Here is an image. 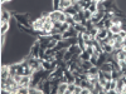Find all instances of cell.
I'll return each mask as SVG.
<instances>
[{
	"instance_id": "cell-1",
	"label": "cell",
	"mask_w": 126,
	"mask_h": 94,
	"mask_svg": "<svg viewBox=\"0 0 126 94\" xmlns=\"http://www.w3.org/2000/svg\"><path fill=\"white\" fill-rule=\"evenodd\" d=\"M14 18L19 24H23L28 28H30V22H29V14L28 13H16L14 14Z\"/></svg>"
},
{
	"instance_id": "cell-2",
	"label": "cell",
	"mask_w": 126,
	"mask_h": 94,
	"mask_svg": "<svg viewBox=\"0 0 126 94\" xmlns=\"http://www.w3.org/2000/svg\"><path fill=\"white\" fill-rule=\"evenodd\" d=\"M39 50H40V44H39V41H35V43L32 45V48H30L29 55L34 57V58H39Z\"/></svg>"
},
{
	"instance_id": "cell-3",
	"label": "cell",
	"mask_w": 126,
	"mask_h": 94,
	"mask_svg": "<svg viewBox=\"0 0 126 94\" xmlns=\"http://www.w3.org/2000/svg\"><path fill=\"white\" fill-rule=\"evenodd\" d=\"M103 15H105V13H100V12H96L94 14H92V16H91V23L93 24V25H96L100 20H102L103 19Z\"/></svg>"
},
{
	"instance_id": "cell-4",
	"label": "cell",
	"mask_w": 126,
	"mask_h": 94,
	"mask_svg": "<svg viewBox=\"0 0 126 94\" xmlns=\"http://www.w3.org/2000/svg\"><path fill=\"white\" fill-rule=\"evenodd\" d=\"M68 51H71V53L73 54V55H79L81 53H82V49L78 47V44H76V45H69V48L67 49Z\"/></svg>"
},
{
	"instance_id": "cell-5",
	"label": "cell",
	"mask_w": 126,
	"mask_h": 94,
	"mask_svg": "<svg viewBox=\"0 0 126 94\" xmlns=\"http://www.w3.org/2000/svg\"><path fill=\"white\" fill-rule=\"evenodd\" d=\"M100 70H102V71H112L113 70V64L112 63H109V61H105L102 65H100Z\"/></svg>"
},
{
	"instance_id": "cell-6",
	"label": "cell",
	"mask_w": 126,
	"mask_h": 94,
	"mask_svg": "<svg viewBox=\"0 0 126 94\" xmlns=\"http://www.w3.org/2000/svg\"><path fill=\"white\" fill-rule=\"evenodd\" d=\"M61 14H62L61 10H53V12H50V14H49V19L52 22H57V20H59Z\"/></svg>"
},
{
	"instance_id": "cell-7",
	"label": "cell",
	"mask_w": 126,
	"mask_h": 94,
	"mask_svg": "<svg viewBox=\"0 0 126 94\" xmlns=\"http://www.w3.org/2000/svg\"><path fill=\"white\" fill-rule=\"evenodd\" d=\"M10 16H12V14L9 13V10H1V23H9Z\"/></svg>"
},
{
	"instance_id": "cell-8",
	"label": "cell",
	"mask_w": 126,
	"mask_h": 94,
	"mask_svg": "<svg viewBox=\"0 0 126 94\" xmlns=\"http://www.w3.org/2000/svg\"><path fill=\"white\" fill-rule=\"evenodd\" d=\"M63 13H64L66 15H71V16H73L75 14H77L78 12H77V9L73 6V5H71V6H68V8H66L64 10H63Z\"/></svg>"
},
{
	"instance_id": "cell-9",
	"label": "cell",
	"mask_w": 126,
	"mask_h": 94,
	"mask_svg": "<svg viewBox=\"0 0 126 94\" xmlns=\"http://www.w3.org/2000/svg\"><path fill=\"white\" fill-rule=\"evenodd\" d=\"M107 30H109V29H106V28L98 29V33H97V36H96V39H97V40L105 39V38L107 36Z\"/></svg>"
},
{
	"instance_id": "cell-10",
	"label": "cell",
	"mask_w": 126,
	"mask_h": 94,
	"mask_svg": "<svg viewBox=\"0 0 126 94\" xmlns=\"http://www.w3.org/2000/svg\"><path fill=\"white\" fill-rule=\"evenodd\" d=\"M68 88V83H59L58 85V94H66Z\"/></svg>"
},
{
	"instance_id": "cell-11",
	"label": "cell",
	"mask_w": 126,
	"mask_h": 94,
	"mask_svg": "<svg viewBox=\"0 0 126 94\" xmlns=\"http://www.w3.org/2000/svg\"><path fill=\"white\" fill-rule=\"evenodd\" d=\"M73 28L76 29V31H77V33H86V31H87V28H86L85 25L79 24V23H76L75 25H73Z\"/></svg>"
},
{
	"instance_id": "cell-12",
	"label": "cell",
	"mask_w": 126,
	"mask_h": 94,
	"mask_svg": "<svg viewBox=\"0 0 126 94\" xmlns=\"http://www.w3.org/2000/svg\"><path fill=\"white\" fill-rule=\"evenodd\" d=\"M109 30H111L113 34H119L120 31H121V25H116V24H112L111 26H110V29Z\"/></svg>"
},
{
	"instance_id": "cell-13",
	"label": "cell",
	"mask_w": 126,
	"mask_h": 94,
	"mask_svg": "<svg viewBox=\"0 0 126 94\" xmlns=\"http://www.w3.org/2000/svg\"><path fill=\"white\" fill-rule=\"evenodd\" d=\"M102 51H103V53H107V54H111L112 51H113V47L110 45V44L102 45Z\"/></svg>"
},
{
	"instance_id": "cell-14",
	"label": "cell",
	"mask_w": 126,
	"mask_h": 94,
	"mask_svg": "<svg viewBox=\"0 0 126 94\" xmlns=\"http://www.w3.org/2000/svg\"><path fill=\"white\" fill-rule=\"evenodd\" d=\"M79 58H81V60L82 61H86V60H90V58H91V55L87 53V51L86 50H83L82 51V53L79 54Z\"/></svg>"
},
{
	"instance_id": "cell-15",
	"label": "cell",
	"mask_w": 126,
	"mask_h": 94,
	"mask_svg": "<svg viewBox=\"0 0 126 94\" xmlns=\"http://www.w3.org/2000/svg\"><path fill=\"white\" fill-rule=\"evenodd\" d=\"M81 67L85 69V70H88L91 67H92V63L90 61V60H86V61H82L81 63Z\"/></svg>"
},
{
	"instance_id": "cell-16",
	"label": "cell",
	"mask_w": 126,
	"mask_h": 94,
	"mask_svg": "<svg viewBox=\"0 0 126 94\" xmlns=\"http://www.w3.org/2000/svg\"><path fill=\"white\" fill-rule=\"evenodd\" d=\"M8 30H9V23H1V29H0V33H1V34H6Z\"/></svg>"
},
{
	"instance_id": "cell-17",
	"label": "cell",
	"mask_w": 126,
	"mask_h": 94,
	"mask_svg": "<svg viewBox=\"0 0 126 94\" xmlns=\"http://www.w3.org/2000/svg\"><path fill=\"white\" fill-rule=\"evenodd\" d=\"M75 88H76L75 83H71V84H68V88H67L66 94H73V93H75Z\"/></svg>"
},
{
	"instance_id": "cell-18",
	"label": "cell",
	"mask_w": 126,
	"mask_h": 94,
	"mask_svg": "<svg viewBox=\"0 0 126 94\" xmlns=\"http://www.w3.org/2000/svg\"><path fill=\"white\" fill-rule=\"evenodd\" d=\"M88 10L92 13V14H94L97 12V3H94V1H92L91 3V5H90V8H88Z\"/></svg>"
},
{
	"instance_id": "cell-19",
	"label": "cell",
	"mask_w": 126,
	"mask_h": 94,
	"mask_svg": "<svg viewBox=\"0 0 126 94\" xmlns=\"http://www.w3.org/2000/svg\"><path fill=\"white\" fill-rule=\"evenodd\" d=\"M69 26H71V25H69L68 23H63V24L61 25V28H59V33H61V34H62V33H64L66 30L69 29Z\"/></svg>"
},
{
	"instance_id": "cell-20",
	"label": "cell",
	"mask_w": 126,
	"mask_h": 94,
	"mask_svg": "<svg viewBox=\"0 0 126 94\" xmlns=\"http://www.w3.org/2000/svg\"><path fill=\"white\" fill-rule=\"evenodd\" d=\"M18 94H29V88L28 87H19Z\"/></svg>"
},
{
	"instance_id": "cell-21",
	"label": "cell",
	"mask_w": 126,
	"mask_h": 94,
	"mask_svg": "<svg viewBox=\"0 0 126 94\" xmlns=\"http://www.w3.org/2000/svg\"><path fill=\"white\" fill-rule=\"evenodd\" d=\"M88 31H90V34H91V38H96V36H97V33H98V29H97L96 26H93V28L90 29Z\"/></svg>"
},
{
	"instance_id": "cell-22",
	"label": "cell",
	"mask_w": 126,
	"mask_h": 94,
	"mask_svg": "<svg viewBox=\"0 0 126 94\" xmlns=\"http://www.w3.org/2000/svg\"><path fill=\"white\" fill-rule=\"evenodd\" d=\"M117 59L119 60H125L126 59V51H124L122 49L119 51V54H117Z\"/></svg>"
},
{
	"instance_id": "cell-23",
	"label": "cell",
	"mask_w": 126,
	"mask_h": 94,
	"mask_svg": "<svg viewBox=\"0 0 126 94\" xmlns=\"http://www.w3.org/2000/svg\"><path fill=\"white\" fill-rule=\"evenodd\" d=\"M121 20H122V19H120V18H117V16H113V18L111 19V23H112V24H116V25H121Z\"/></svg>"
},
{
	"instance_id": "cell-24",
	"label": "cell",
	"mask_w": 126,
	"mask_h": 94,
	"mask_svg": "<svg viewBox=\"0 0 126 94\" xmlns=\"http://www.w3.org/2000/svg\"><path fill=\"white\" fill-rule=\"evenodd\" d=\"M66 23H68V24H69V25H72V26H73V25L76 24V23H75V20H73V18H72L71 15H67V19H66Z\"/></svg>"
},
{
	"instance_id": "cell-25",
	"label": "cell",
	"mask_w": 126,
	"mask_h": 94,
	"mask_svg": "<svg viewBox=\"0 0 126 94\" xmlns=\"http://www.w3.org/2000/svg\"><path fill=\"white\" fill-rule=\"evenodd\" d=\"M72 57H73V54L71 53V51L67 50V51H66V54H64V58H63V60H66V61H67V60H71Z\"/></svg>"
},
{
	"instance_id": "cell-26",
	"label": "cell",
	"mask_w": 126,
	"mask_h": 94,
	"mask_svg": "<svg viewBox=\"0 0 126 94\" xmlns=\"http://www.w3.org/2000/svg\"><path fill=\"white\" fill-rule=\"evenodd\" d=\"M86 51L90 54V55H92L93 53H94V49H93V45H87L86 47Z\"/></svg>"
},
{
	"instance_id": "cell-27",
	"label": "cell",
	"mask_w": 126,
	"mask_h": 94,
	"mask_svg": "<svg viewBox=\"0 0 126 94\" xmlns=\"http://www.w3.org/2000/svg\"><path fill=\"white\" fill-rule=\"evenodd\" d=\"M103 77H105V79L106 80H111L112 79V74L110 71H103Z\"/></svg>"
},
{
	"instance_id": "cell-28",
	"label": "cell",
	"mask_w": 126,
	"mask_h": 94,
	"mask_svg": "<svg viewBox=\"0 0 126 94\" xmlns=\"http://www.w3.org/2000/svg\"><path fill=\"white\" fill-rule=\"evenodd\" d=\"M94 26H96L97 29H102V28H105V20H103V19L100 20V22H98L96 25H94Z\"/></svg>"
},
{
	"instance_id": "cell-29",
	"label": "cell",
	"mask_w": 126,
	"mask_h": 94,
	"mask_svg": "<svg viewBox=\"0 0 126 94\" xmlns=\"http://www.w3.org/2000/svg\"><path fill=\"white\" fill-rule=\"evenodd\" d=\"M91 16H92V13L90 12L88 9H86V10H85V19H86V20H90Z\"/></svg>"
},
{
	"instance_id": "cell-30",
	"label": "cell",
	"mask_w": 126,
	"mask_h": 94,
	"mask_svg": "<svg viewBox=\"0 0 126 94\" xmlns=\"http://www.w3.org/2000/svg\"><path fill=\"white\" fill-rule=\"evenodd\" d=\"M62 24H63V23H62V22H59V20H57V22H53V28H56V29H59Z\"/></svg>"
},
{
	"instance_id": "cell-31",
	"label": "cell",
	"mask_w": 126,
	"mask_h": 94,
	"mask_svg": "<svg viewBox=\"0 0 126 94\" xmlns=\"http://www.w3.org/2000/svg\"><path fill=\"white\" fill-rule=\"evenodd\" d=\"M82 87L81 85H76V88H75V93H73V94H81V92H82Z\"/></svg>"
},
{
	"instance_id": "cell-32",
	"label": "cell",
	"mask_w": 126,
	"mask_h": 94,
	"mask_svg": "<svg viewBox=\"0 0 126 94\" xmlns=\"http://www.w3.org/2000/svg\"><path fill=\"white\" fill-rule=\"evenodd\" d=\"M81 82H82V79H81L79 77H76V79H75V85H81Z\"/></svg>"
},
{
	"instance_id": "cell-33",
	"label": "cell",
	"mask_w": 126,
	"mask_h": 94,
	"mask_svg": "<svg viewBox=\"0 0 126 94\" xmlns=\"http://www.w3.org/2000/svg\"><path fill=\"white\" fill-rule=\"evenodd\" d=\"M119 34H120V36H121L122 39H125V38H126V31H125V30H121Z\"/></svg>"
},
{
	"instance_id": "cell-34",
	"label": "cell",
	"mask_w": 126,
	"mask_h": 94,
	"mask_svg": "<svg viewBox=\"0 0 126 94\" xmlns=\"http://www.w3.org/2000/svg\"><path fill=\"white\" fill-rule=\"evenodd\" d=\"M122 94H126V84H124L122 87Z\"/></svg>"
},
{
	"instance_id": "cell-35",
	"label": "cell",
	"mask_w": 126,
	"mask_h": 94,
	"mask_svg": "<svg viewBox=\"0 0 126 94\" xmlns=\"http://www.w3.org/2000/svg\"><path fill=\"white\" fill-rule=\"evenodd\" d=\"M122 47H126V38L122 40Z\"/></svg>"
},
{
	"instance_id": "cell-36",
	"label": "cell",
	"mask_w": 126,
	"mask_h": 94,
	"mask_svg": "<svg viewBox=\"0 0 126 94\" xmlns=\"http://www.w3.org/2000/svg\"><path fill=\"white\" fill-rule=\"evenodd\" d=\"M5 1H12V0H1V3H5Z\"/></svg>"
},
{
	"instance_id": "cell-37",
	"label": "cell",
	"mask_w": 126,
	"mask_h": 94,
	"mask_svg": "<svg viewBox=\"0 0 126 94\" xmlns=\"http://www.w3.org/2000/svg\"><path fill=\"white\" fill-rule=\"evenodd\" d=\"M122 50H124V51H126V47H122Z\"/></svg>"
},
{
	"instance_id": "cell-38",
	"label": "cell",
	"mask_w": 126,
	"mask_h": 94,
	"mask_svg": "<svg viewBox=\"0 0 126 94\" xmlns=\"http://www.w3.org/2000/svg\"><path fill=\"white\" fill-rule=\"evenodd\" d=\"M125 63H126V59H125Z\"/></svg>"
}]
</instances>
